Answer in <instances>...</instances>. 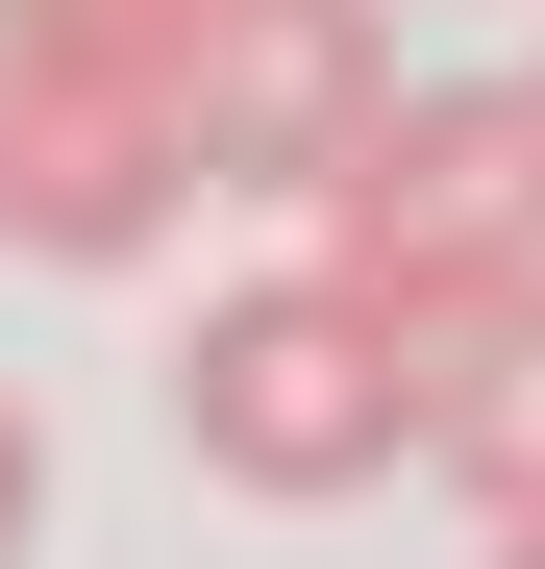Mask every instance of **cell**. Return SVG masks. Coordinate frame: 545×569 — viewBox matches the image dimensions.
Masks as SVG:
<instances>
[{"mask_svg":"<svg viewBox=\"0 0 545 569\" xmlns=\"http://www.w3.org/2000/svg\"><path fill=\"white\" fill-rule=\"evenodd\" d=\"M298 223H323L298 272H347L397 347H446V322H496L521 272H545V149H521V100H496V74H397Z\"/></svg>","mask_w":545,"mask_h":569,"instance_id":"1","label":"cell"},{"mask_svg":"<svg viewBox=\"0 0 545 569\" xmlns=\"http://www.w3.org/2000/svg\"><path fill=\"white\" fill-rule=\"evenodd\" d=\"M397 421H422V347L347 298V272H224V298L174 322V446H199L224 496H272V520L373 496Z\"/></svg>","mask_w":545,"mask_h":569,"instance_id":"2","label":"cell"},{"mask_svg":"<svg viewBox=\"0 0 545 569\" xmlns=\"http://www.w3.org/2000/svg\"><path fill=\"white\" fill-rule=\"evenodd\" d=\"M373 100H397L373 0H199V50H174V173H199V199H323Z\"/></svg>","mask_w":545,"mask_h":569,"instance_id":"3","label":"cell"},{"mask_svg":"<svg viewBox=\"0 0 545 569\" xmlns=\"http://www.w3.org/2000/svg\"><path fill=\"white\" fill-rule=\"evenodd\" d=\"M174 100H0V248L26 272H149L174 248Z\"/></svg>","mask_w":545,"mask_h":569,"instance_id":"4","label":"cell"},{"mask_svg":"<svg viewBox=\"0 0 545 569\" xmlns=\"http://www.w3.org/2000/svg\"><path fill=\"white\" fill-rule=\"evenodd\" d=\"M397 470H446L496 545L545 520V272H521L496 322H446V347H422V421H397Z\"/></svg>","mask_w":545,"mask_h":569,"instance_id":"5","label":"cell"},{"mask_svg":"<svg viewBox=\"0 0 545 569\" xmlns=\"http://www.w3.org/2000/svg\"><path fill=\"white\" fill-rule=\"evenodd\" d=\"M199 0H0V100H174Z\"/></svg>","mask_w":545,"mask_h":569,"instance_id":"6","label":"cell"},{"mask_svg":"<svg viewBox=\"0 0 545 569\" xmlns=\"http://www.w3.org/2000/svg\"><path fill=\"white\" fill-rule=\"evenodd\" d=\"M26 520H50V421H26V371H0V569H26Z\"/></svg>","mask_w":545,"mask_h":569,"instance_id":"7","label":"cell"},{"mask_svg":"<svg viewBox=\"0 0 545 569\" xmlns=\"http://www.w3.org/2000/svg\"><path fill=\"white\" fill-rule=\"evenodd\" d=\"M496 100H521V149H545V50H521V74H496Z\"/></svg>","mask_w":545,"mask_h":569,"instance_id":"8","label":"cell"},{"mask_svg":"<svg viewBox=\"0 0 545 569\" xmlns=\"http://www.w3.org/2000/svg\"><path fill=\"white\" fill-rule=\"evenodd\" d=\"M496 569H545V520H521V545H496Z\"/></svg>","mask_w":545,"mask_h":569,"instance_id":"9","label":"cell"}]
</instances>
